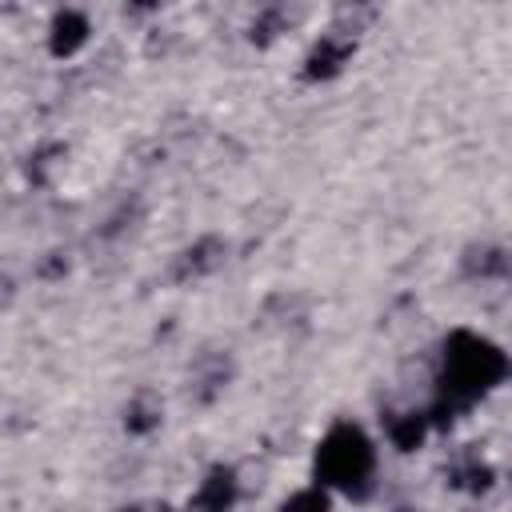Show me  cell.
Instances as JSON below:
<instances>
[{"mask_svg": "<svg viewBox=\"0 0 512 512\" xmlns=\"http://www.w3.org/2000/svg\"><path fill=\"white\" fill-rule=\"evenodd\" d=\"M508 376V356L500 344H492L480 332L456 328L444 336L440 348V396L456 400L460 408H472L480 396H488Z\"/></svg>", "mask_w": 512, "mask_h": 512, "instance_id": "1", "label": "cell"}, {"mask_svg": "<svg viewBox=\"0 0 512 512\" xmlns=\"http://www.w3.org/2000/svg\"><path fill=\"white\" fill-rule=\"evenodd\" d=\"M372 468H376V448L368 440V432L352 420H340L324 432V440L316 444V456H312V472L324 488H360L364 480H372Z\"/></svg>", "mask_w": 512, "mask_h": 512, "instance_id": "2", "label": "cell"}, {"mask_svg": "<svg viewBox=\"0 0 512 512\" xmlns=\"http://www.w3.org/2000/svg\"><path fill=\"white\" fill-rule=\"evenodd\" d=\"M232 372H236V364H232L228 348H224V352H220V348L200 352V356L192 360V368H188V400L200 404V408H208L212 400L224 396V388L232 384Z\"/></svg>", "mask_w": 512, "mask_h": 512, "instance_id": "3", "label": "cell"}, {"mask_svg": "<svg viewBox=\"0 0 512 512\" xmlns=\"http://www.w3.org/2000/svg\"><path fill=\"white\" fill-rule=\"evenodd\" d=\"M352 56H356V36H348V32H328V36H320V40L308 48V56H304V64H300V76H304L308 84L336 80V76L352 64Z\"/></svg>", "mask_w": 512, "mask_h": 512, "instance_id": "4", "label": "cell"}, {"mask_svg": "<svg viewBox=\"0 0 512 512\" xmlns=\"http://www.w3.org/2000/svg\"><path fill=\"white\" fill-rule=\"evenodd\" d=\"M224 260H228V240H224V236H200V240H192L188 248L176 252V260H172V280H176V284H200V280H208L212 272H220Z\"/></svg>", "mask_w": 512, "mask_h": 512, "instance_id": "5", "label": "cell"}, {"mask_svg": "<svg viewBox=\"0 0 512 512\" xmlns=\"http://www.w3.org/2000/svg\"><path fill=\"white\" fill-rule=\"evenodd\" d=\"M88 36H92L88 16L76 12V8H60L52 16V24H48V52L60 56V60H68V56H76L88 44Z\"/></svg>", "mask_w": 512, "mask_h": 512, "instance_id": "6", "label": "cell"}, {"mask_svg": "<svg viewBox=\"0 0 512 512\" xmlns=\"http://www.w3.org/2000/svg\"><path fill=\"white\" fill-rule=\"evenodd\" d=\"M236 496H240V480H236L232 464H212L188 504L192 508H208V512H224V508L236 504Z\"/></svg>", "mask_w": 512, "mask_h": 512, "instance_id": "7", "label": "cell"}, {"mask_svg": "<svg viewBox=\"0 0 512 512\" xmlns=\"http://www.w3.org/2000/svg\"><path fill=\"white\" fill-rule=\"evenodd\" d=\"M460 268L464 276L472 280H500L508 272V252L492 240H480V244H468L464 256H460Z\"/></svg>", "mask_w": 512, "mask_h": 512, "instance_id": "8", "label": "cell"}, {"mask_svg": "<svg viewBox=\"0 0 512 512\" xmlns=\"http://www.w3.org/2000/svg\"><path fill=\"white\" fill-rule=\"evenodd\" d=\"M160 420H164V404H160V396L148 392V388H140V392L124 404V428H128L132 436H152V432L160 428Z\"/></svg>", "mask_w": 512, "mask_h": 512, "instance_id": "9", "label": "cell"}, {"mask_svg": "<svg viewBox=\"0 0 512 512\" xmlns=\"http://www.w3.org/2000/svg\"><path fill=\"white\" fill-rule=\"evenodd\" d=\"M388 440H392V448L396 452H416L420 444H424V436L432 432L428 428V416L424 412H416V408H408V412H388Z\"/></svg>", "mask_w": 512, "mask_h": 512, "instance_id": "10", "label": "cell"}, {"mask_svg": "<svg viewBox=\"0 0 512 512\" xmlns=\"http://www.w3.org/2000/svg\"><path fill=\"white\" fill-rule=\"evenodd\" d=\"M492 480H496V472H492L476 452L456 456V460H452V468H448V484H456V488H464V492H472V496L488 492V488H492Z\"/></svg>", "mask_w": 512, "mask_h": 512, "instance_id": "11", "label": "cell"}, {"mask_svg": "<svg viewBox=\"0 0 512 512\" xmlns=\"http://www.w3.org/2000/svg\"><path fill=\"white\" fill-rule=\"evenodd\" d=\"M284 28H288V12H284V4H264V8L256 12L252 28H248V40L260 44V48H268Z\"/></svg>", "mask_w": 512, "mask_h": 512, "instance_id": "12", "label": "cell"}, {"mask_svg": "<svg viewBox=\"0 0 512 512\" xmlns=\"http://www.w3.org/2000/svg\"><path fill=\"white\" fill-rule=\"evenodd\" d=\"M380 0H336V32L356 36L372 16H376Z\"/></svg>", "mask_w": 512, "mask_h": 512, "instance_id": "13", "label": "cell"}, {"mask_svg": "<svg viewBox=\"0 0 512 512\" xmlns=\"http://www.w3.org/2000/svg\"><path fill=\"white\" fill-rule=\"evenodd\" d=\"M284 508H312V512H328V508H332V488H324V484L316 480L312 488L284 496Z\"/></svg>", "mask_w": 512, "mask_h": 512, "instance_id": "14", "label": "cell"}, {"mask_svg": "<svg viewBox=\"0 0 512 512\" xmlns=\"http://www.w3.org/2000/svg\"><path fill=\"white\" fill-rule=\"evenodd\" d=\"M60 156H64L60 144H44V148H36V152L28 156V176H32L36 184H44V180H48V168H56Z\"/></svg>", "mask_w": 512, "mask_h": 512, "instance_id": "15", "label": "cell"}, {"mask_svg": "<svg viewBox=\"0 0 512 512\" xmlns=\"http://www.w3.org/2000/svg\"><path fill=\"white\" fill-rule=\"evenodd\" d=\"M156 8H160V0H128V16H148Z\"/></svg>", "mask_w": 512, "mask_h": 512, "instance_id": "16", "label": "cell"}]
</instances>
